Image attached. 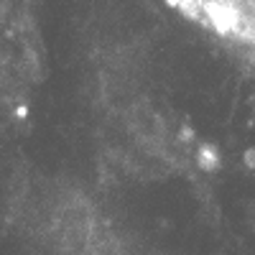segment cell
Wrapping results in <instances>:
<instances>
[{"instance_id": "obj_1", "label": "cell", "mask_w": 255, "mask_h": 255, "mask_svg": "<svg viewBox=\"0 0 255 255\" xmlns=\"http://www.w3.org/2000/svg\"><path fill=\"white\" fill-rule=\"evenodd\" d=\"M171 5L220 33L255 44V0H171Z\"/></svg>"}]
</instances>
